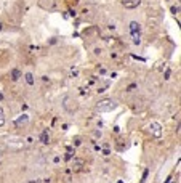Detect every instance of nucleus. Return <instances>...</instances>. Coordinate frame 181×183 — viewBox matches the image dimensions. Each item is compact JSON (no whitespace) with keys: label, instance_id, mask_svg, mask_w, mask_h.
I'll return each mask as SVG.
<instances>
[{"label":"nucleus","instance_id":"4","mask_svg":"<svg viewBox=\"0 0 181 183\" xmlns=\"http://www.w3.org/2000/svg\"><path fill=\"white\" fill-rule=\"evenodd\" d=\"M149 133L154 138H160L162 137V125H160L159 122H151L149 124Z\"/></svg>","mask_w":181,"mask_h":183},{"label":"nucleus","instance_id":"12","mask_svg":"<svg viewBox=\"0 0 181 183\" xmlns=\"http://www.w3.org/2000/svg\"><path fill=\"white\" fill-rule=\"evenodd\" d=\"M148 173H149V170L146 169V170H144V173H143V178H141V183H144V181H146V178H148Z\"/></svg>","mask_w":181,"mask_h":183},{"label":"nucleus","instance_id":"1","mask_svg":"<svg viewBox=\"0 0 181 183\" xmlns=\"http://www.w3.org/2000/svg\"><path fill=\"white\" fill-rule=\"evenodd\" d=\"M115 108H117V103H115L114 100L104 98V100H99L98 103H96L95 111H98V112H109V111H112V109H115Z\"/></svg>","mask_w":181,"mask_h":183},{"label":"nucleus","instance_id":"14","mask_svg":"<svg viewBox=\"0 0 181 183\" xmlns=\"http://www.w3.org/2000/svg\"><path fill=\"white\" fill-rule=\"evenodd\" d=\"M135 87H136V85H135V84H131V85L128 87V92H131V90H135Z\"/></svg>","mask_w":181,"mask_h":183},{"label":"nucleus","instance_id":"9","mask_svg":"<svg viewBox=\"0 0 181 183\" xmlns=\"http://www.w3.org/2000/svg\"><path fill=\"white\" fill-rule=\"evenodd\" d=\"M19 77H21V71H19V69H13V71H11V79H13V80H18Z\"/></svg>","mask_w":181,"mask_h":183},{"label":"nucleus","instance_id":"5","mask_svg":"<svg viewBox=\"0 0 181 183\" xmlns=\"http://www.w3.org/2000/svg\"><path fill=\"white\" fill-rule=\"evenodd\" d=\"M84 166H85V161H84V159H74V162H72V170H74V172H79V170H82Z\"/></svg>","mask_w":181,"mask_h":183},{"label":"nucleus","instance_id":"2","mask_svg":"<svg viewBox=\"0 0 181 183\" xmlns=\"http://www.w3.org/2000/svg\"><path fill=\"white\" fill-rule=\"evenodd\" d=\"M130 34L133 37V42L138 45L141 44V24L136 23V21H131L130 23Z\"/></svg>","mask_w":181,"mask_h":183},{"label":"nucleus","instance_id":"8","mask_svg":"<svg viewBox=\"0 0 181 183\" xmlns=\"http://www.w3.org/2000/svg\"><path fill=\"white\" fill-rule=\"evenodd\" d=\"M40 141H42L43 145H48L50 143V135H48V130H43L42 135H40Z\"/></svg>","mask_w":181,"mask_h":183},{"label":"nucleus","instance_id":"7","mask_svg":"<svg viewBox=\"0 0 181 183\" xmlns=\"http://www.w3.org/2000/svg\"><path fill=\"white\" fill-rule=\"evenodd\" d=\"M27 120H29V116L23 114L19 119H16V120H14V125H16V127H19V125H24V124H27Z\"/></svg>","mask_w":181,"mask_h":183},{"label":"nucleus","instance_id":"6","mask_svg":"<svg viewBox=\"0 0 181 183\" xmlns=\"http://www.w3.org/2000/svg\"><path fill=\"white\" fill-rule=\"evenodd\" d=\"M139 3H141V0H122V5L125 8H136Z\"/></svg>","mask_w":181,"mask_h":183},{"label":"nucleus","instance_id":"11","mask_svg":"<svg viewBox=\"0 0 181 183\" xmlns=\"http://www.w3.org/2000/svg\"><path fill=\"white\" fill-rule=\"evenodd\" d=\"M5 112H3V109L2 108H0V127H2V125H5Z\"/></svg>","mask_w":181,"mask_h":183},{"label":"nucleus","instance_id":"10","mask_svg":"<svg viewBox=\"0 0 181 183\" xmlns=\"http://www.w3.org/2000/svg\"><path fill=\"white\" fill-rule=\"evenodd\" d=\"M24 79H26V82H27L29 85H32V84H34V76H32L31 72H27V74L24 76Z\"/></svg>","mask_w":181,"mask_h":183},{"label":"nucleus","instance_id":"13","mask_svg":"<svg viewBox=\"0 0 181 183\" xmlns=\"http://www.w3.org/2000/svg\"><path fill=\"white\" fill-rule=\"evenodd\" d=\"M172 11H173V13H178V11H179V8H178V7H173V8H172Z\"/></svg>","mask_w":181,"mask_h":183},{"label":"nucleus","instance_id":"16","mask_svg":"<svg viewBox=\"0 0 181 183\" xmlns=\"http://www.w3.org/2000/svg\"><path fill=\"white\" fill-rule=\"evenodd\" d=\"M0 31H2V23H0Z\"/></svg>","mask_w":181,"mask_h":183},{"label":"nucleus","instance_id":"3","mask_svg":"<svg viewBox=\"0 0 181 183\" xmlns=\"http://www.w3.org/2000/svg\"><path fill=\"white\" fill-rule=\"evenodd\" d=\"M63 108H64L69 114H74V112L79 109V105H77V101H75L72 96L66 95V96L63 98Z\"/></svg>","mask_w":181,"mask_h":183},{"label":"nucleus","instance_id":"15","mask_svg":"<svg viewBox=\"0 0 181 183\" xmlns=\"http://www.w3.org/2000/svg\"><path fill=\"white\" fill-rule=\"evenodd\" d=\"M71 157H72V154H71V151H69V153H67V154H66V159H67V161H69V159H71Z\"/></svg>","mask_w":181,"mask_h":183}]
</instances>
